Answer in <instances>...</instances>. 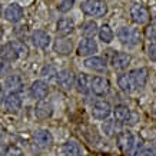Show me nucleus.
Listing matches in <instances>:
<instances>
[{
  "label": "nucleus",
  "mask_w": 156,
  "mask_h": 156,
  "mask_svg": "<svg viewBox=\"0 0 156 156\" xmlns=\"http://www.w3.org/2000/svg\"><path fill=\"white\" fill-rule=\"evenodd\" d=\"M0 16H2V5H0Z\"/></svg>",
  "instance_id": "obj_41"
},
{
  "label": "nucleus",
  "mask_w": 156,
  "mask_h": 156,
  "mask_svg": "<svg viewBox=\"0 0 156 156\" xmlns=\"http://www.w3.org/2000/svg\"><path fill=\"white\" fill-rule=\"evenodd\" d=\"M151 14H149V10L142 5H133L130 7V19H132L133 23L136 24H145L149 20Z\"/></svg>",
  "instance_id": "obj_7"
},
{
  "label": "nucleus",
  "mask_w": 156,
  "mask_h": 156,
  "mask_svg": "<svg viewBox=\"0 0 156 156\" xmlns=\"http://www.w3.org/2000/svg\"><path fill=\"white\" fill-rule=\"evenodd\" d=\"M118 39L125 46H136L140 42V32L137 29H130L123 26L118 30Z\"/></svg>",
  "instance_id": "obj_3"
},
{
  "label": "nucleus",
  "mask_w": 156,
  "mask_h": 156,
  "mask_svg": "<svg viewBox=\"0 0 156 156\" xmlns=\"http://www.w3.org/2000/svg\"><path fill=\"white\" fill-rule=\"evenodd\" d=\"M13 43V48L17 53L19 57H27L29 56V48L24 44L23 42H12Z\"/></svg>",
  "instance_id": "obj_29"
},
{
  "label": "nucleus",
  "mask_w": 156,
  "mask_h": 156,
  "mask_svg": "<svg viewBox=\"0 0 156 156\" xmlns=\"http://www.w3.org/2000/svg\"><path fill=\"white\" fill-rule=\"evenodd\" d=\"M34 142L39 147H42V149H48L53 145V135L50 130L48 129H40L36 132L34 135Z\"/></svg>",
  "instance_id": "obj_15"
},
{
  "label": "nucleus",
  "mask_w": 156,
  "mask_h": 156,
  "mask_svg": "<svg viewBox=\"0 0 156 156\" xmlns=\"http://www.w3.org/2000/svg\"><path fill=\"white\" fill-rule=\"evenodd\" d=\"M57 83L60 86L62 89L65 90H70L73 86H75V80H76V76L75 73L69 69H63V70L57 72Z\"/></svg>",
  "instance_id": "obj_10"
},
{
  "label": "nucleus",
  "mask_w": 156,
  "mask_h": 156,
  "mask_svg": "<svg viewBox=\"0 0 156 156\" xmlns=\"http://www.w3.org/2000/svg\"><path fill=\"white\" fill-rule=\"evenodd\" d=\"M152 149H153V152H155V155H156V142H155V145H153V147H152Z\"/></svg>",
  "instance_id": "obj_40"
},
{
  "label": "nucleus",
  "mask_w": 156,
  "mask_h": 156,
  "mask_svg": "<svg viewBox=\"0 0 156 156\" xmlns=\"http://www.w3.org/2000/svg\"><path fill=\"white\" fill-rule=\"evenodd\" d=\"M2 37H3V29L0 27V40H2Z\"/></svg>",
  "instance_id": "obj_39"
},
{
  "label": "nucleus",
  "mask_w": 156,
  "mask_h": 156,
  "mask_svg": "<svg viewBox=\"0 0 156 156\" xmlns=\"http://www.w3.org/2000/svg\"><path fill=\"white\" fill-rule=\"evenodd\" d=\"M3 136H5V132H3V128L0 126V140L3 139Z\"/></svg>",
  "instance_id": "obj_38"
},
{
  "label": "nucleus",
  "mask_w": 156,
  "mask_h": 156,
  "mask_svg": "<svg viewBox=\"0 0 156 156\" xmlns=\"http://www.w3.org/2000/svg\"><path fill=\"white\" fill-rule=\"evenodd\" d=\"M40 75H42L43 79H48V80H53V79H56L57 77V70L55 69L53 66L48 65V66H44L40 72Z\"/></svg>",
  "instance_id": "obj_28"
},
{
  "label": "nucleus",
  "mask_w": 156,
  "mask_h": 156,
  "mask_svg": "<svg viewBox=\"0 0 156 156\" xmlns=\"http://www.w3.org/2000/svg\"><path fill=\"white\" fill-rule=\"evenodd\" d=\"M5 86L10 92H14V93H19L20 90L23 89V80L19 75H9L5 80Z\"/></svg>",
  "instance_id": "obj_21"
},
{
  "label": "nucleus",
  "mask_w": 156,
  "mask_h": 156,
  "mask_svg": "<svg viewBox=\"0 0 156 156\" xmlns=\"http://www.w3.org/2000/svg\"><path fill=\"white\" fill-rule=\"evenodd\" d=\"M23 7L19 6L17 3H10L5 10V17L10 23H19L20 20L23 19Z\"/></svg>",
  "instance_id": "obj_11"
},
{
  "label": "nucleus",
  "mask_w": 156,
  "mask_h": 156,
  "mask_svg": "<svg viewBox=\"0 0 156 156\" xmlns=\"http://www.w3.org/2000/svg\"><path fill=\"white\" fill-rule=\"evenodd\" d=\"M73 5H75V0H62L59 6H57V10L60 13H67L73 7Z\"/></svg>",
  "instance_id": "obj_30"
},
{
  "label": "nucleus",
  "mask_w": 156,
  "mask_h": 156,
  "mask_svg": "<svg viewBox=\"0 0 156 156\" xmlns=\"http://www.w3.org/2000/svg\"><path fill=\"white\" fill-rule=\"evenodd\" d=\"M5 98H6L5 90H3V87L0 86V105H2V103H5Z\"/></svg>",
  "instance_id": "obj_36"
},
{
  "label": "nucleus",
  "mask_w": 156,
  "mask_h": 156,
  "mask_svg": "<svg viewBox=\"0 0 156 156\" xmlns=\"http://www.w3.org/2000/svg\"><path fill=\"white\" fill-rule=\"evenodd\" d=\"M75 30V22L69 17H62L56 23V32L60 36H67Z\"/></svg>",
  "instance_id": "obj_19"
},
{
  "label": "nucleus",
  "mask_w": 156,
  "mask_h": 156,
  "mask_svg": "<svg viewBox=\"0 0 156 156\" xmlns=\"http://www.w3.org/2000/svg\"><path fill=\"white\" fill-rule=\"evenodd\" d=\"M90 80H92V77L86 75V73H82L76 77L75 80V86H76V90L82 93V95H86V93H89L90 92Z\"/></svg>",
  "instance_id": "obj_22"
},
{
  "label": "nucleus",
  "mask_w": 156,
  "mask_h": 156,
  "mask_svg": "<svg viewBox=\"0 0 156 156\" xmlns=\"http://www.w3.org/2000/svg\"><path fill=\"white\" fill-rule=\"evenodd\" d=\"M113 125H115L113 120H105L103 130L106 132V135H112V132H113Z\"/></svg>",
  "instance_id": "obj_34"
},
{
  "label": "nucleus",
  "mask_w": 156,
  "mask_h": 156,
  "mask_svg": "<svg viewBox=\"0 0 156 156\" xmlns=\"http://www.w3.org/2000/svg\"><path fill=\"white\" fill-rule=\"evenodd\" d=\"M98 36H99V39L103 43L109 44V43H112V40H113L115 33L109 24H103V26H100L99 30H98Z\"/></svg>",
  "instance_id": "obj_26"
},
{
  "label": "nucleus",
  "mask_w": 156,
  "mask_h": 156,
  "mask_svg": "<svg viewBox=\"0 0 156 156\" xmlns=\"http://www.w3.org/2000/svg\"><path fill=\"white\" fill-rule=\"evenodd\" d=\"M6 149H7V146L0 143V156H5L6 155Z\"/></svg>",
  "instance_id": "obj_37"
},
{
  "label": "nucleus",
  "mask_w": 156,
  "mask_h": 156,
  "mask_svg": "<svg viewBox=\"0 0 156 156\" xmlns=\"http://www.w3.org/2000/svg\"><path fill=\"white\" fill-rule=\"evenodd\" d=\"M147 56L153 62H156V43H151L147 48Z\"/></svg>",
  "instance_id": "obj_33"
},
{
  "label": "nucleus",
  "mask_w": 156,
  "mask_h": 156,
  "mask_svg": "<svg viewBox=\"0 0 156 156\" xmlns=\"http://www.w3.org/2000/svg\"><path fill=\"white\" fill-rule=\"evenodd\" d=\"M118 86L120 87V90H122V92H125V93H132L133 90H135V85H133V82H132V79H130L129 73L119 75V77H118Z\"/></svg>",
  "instance_id": "obj_25"
},
{
  "label": "nucleus",
  "mask_w": 156,
  "mask_h": 156,
  "mask_svg": "<svg viewBox=\"0 0 156 156\" xmlns=\"http://www.w3.org/2000/svg\"><path fill=\"white\" fill-rule=\"evenodd\" d=\"M155 115H156V108H155Z\"/></svg>",
  "instance_id": "obj_42"
},
{
  "label": "nucleus",
  "mask_w": 156,
  "mask_h": 156,
  "mask_svg": "<svg viewBox=\"0 0 156 156\" xmlns=\"http://www.w3.org/2000/svg\"><path fill=\"white\" fill-rule=\"evenodd\" d=\"M98 50H99V48H98V43H96L95 39H85L77 46V55L79 56H85V57L95 56Z\"/></svg>",
  "instance_id": "obj_9"
},
{
  "label": "nucleus",
  "mask_w": 156,
  "mask_h": 156,
  "mask_svg": "<svg viewBox=\"0 0 156 156\" xmlns=\"http://www.w3.org/2000/svg\"><path fill=\"white\" fill-rule=\"evenodd\" d=\"M112 113V106L106 100H98L92 106V116L96 120H106Z\"/></svg>",
  "instance_id": "obj_5"
},
{
  "label": "nucleus",
  "mask_w": 156,
  "mask_h": 156,
  "mask_svg": "<svg viewBox=\"0 0 156 156\" xmlns=\"http://www.w3.org/2000/svg\"><path fill=\"white\" fill-rule=\"evenodd\" d=\"M34 115H36V118L40 119V120H46V119H49L53 115L52 103L46 99L39 100L37 103H36V106H34Z\"/></svg>",
  "instance_id": "obj_12"
},
{
  "label": "nucleus",
  "mask_w": 156,
  "mask_h": 156,
  "mask_svg": "<svg viewBox=\"0 0 156 156\" xmlns=\"http://www.w3.org/2000/svg\"><path fill=\"white\" fill-rule=\"evenodd\" d=\"M53 49H55V52H56L57 55H69V53L73 50V43H72L70 39L60 37L55 42Z\"/></svg>",
  "instance_id": "obj_20"
},
{
  "label": "nucleus",
  "mask_w": 156,
  "mask_h": 156,
  "mask_svg": "<svg viewBox=\"0 0 156 156\" xmlns=\"http://www.w3.org/2000/svg\"><path fill=\"white\" fill-rule=\"evenodd\" d=\"M22 105H23V99H22L20 93L10 92L5 98V106L9 112H17L19 109H22Z\"/></svg>",
  "instance_id": "obj_17"
},
{
  "label": "nucleus",
  "mask_w": 156,
  "mask_h": 156,
  "mask_svg": "<svg viewBox=\"0 0 156 156\" xmlns=\"http://www.w3.org/2000/svg\"><path fill=\"white\" fill-rule=\"evenodd\" d=\"M0 59L5 62H14L19 59V56H17V53H16V50H14L13 48V43H6V44H3L2 48H0Z\"/></svg>",
  "instance_id": "obj_23"
},
{
  "label": "nucleus",
  "mask_w": 156,
  "mask_h": 156,
  "mask_svg": "<svg viewBox=\"0 0 156 156\" xmlns=\"http://www.w3.org/2000/svg\"><path fill=\"white\" fill-rule=\"evenodd\" d=\"M110 90V83L106 77H102V76H95L92 77L90 80V92H93V95L99 96V98H103L109 93Z\"/></svg>",
  "instance_id": "obj_4"
},
{
  "label": "nucleus",
  "mask_w": 156,
  "mask_h": 156,
  "mask_svg": "<svg viewBox=\"0 0 156 156\" xmlns=\"http://www.w3.org/2000/svg\"><path fill=\"white\" fill-rule=\"evenodd\" d=\"M118 146L119 149L129 156L136 155V145H135V136L129 130H122L118 135Z\"/></svg>",
  "instance_id": "obj_2"
},
{
  "label": "nucleus",
  "mask_w": 156,
  "mask_h": 156,
  "mask_svg": "<svg viewBox=\"0 0 156 156\" xmlns=\"http://www.w3.org/2000/svg\"><path fill=\"white\" fill-rule=\"evenodd\" d=\"M30 40L33 43L34 48L37 49H48L50 46V43H52V37H50V34L48 32H44V30H34L32 36H30Z\"/></svg>",
  "instance_id": "obj_6"
},
{
  "label": "nucleus",
  "mask_w": 156,
  "mask_h": 156,
  "mask_svg": "<svg viewBox=\"0 0 156 156\" xmlns=\"http://www.w3.org/2000/svg\"><path fill=\"white\" fill-rule=\"evenodd\" d=\"M98 30H99V26L95 20H89L83 24L82 27V34L85 36V39H93L95 34H98Z\"/></svg>",
  "instance_id": "obj_27"
},
{
  "label": "nucleus",
  "mask_w": 156,
  "mask_h": 156,
  "mask_svg": "<svg viewBox=\"0 0 156 156\" xmlns=\"http://www.w3.org/2000/svg\"><path fill=\"white\" fill-rule=\"evenodd\" d=\"M112 112H113V118H115V122L119 123V125H125V123H128L130 120V109L128 106H125V105H116L113 109H112Z\"/></svg>",
  "instance_id": "obj_16"
},
{
  "label": "nucleus",
  "mask_w": 156,
  "mask_h": 156,
  "mask_svg": "<svg viewBox=\"0 0 156 156\" xmlns=\"http://www.w3.org/2000/svg\"><path fill=\"white\" fill-rule=\"evenodd\" d=\"M62 149L66 156H83V149L76 140H67Z\"/></svg>",
  "instance_id": "obj_24"
},
{
  "label": "nucleus",
  "mask_w": 156,
  "mask_h": 156,
  "mask_svg": "<svg viewBox=\"0 0 156 156\" xmlns=\"http://www.w3.org/2000/svg\"><path fill=\"white\" fill-rule=\"evenodd\" d=\"M49 95V86L44 80H34L30 86V96L34 100H43Z\"/></svg>",
  "instance_id": "obj_8"
},
{
  "label": "nucleus",
  "mask_w": 156,
  "mask_h": 156,
  "mask_svg": "<svg viewBox=\"0 0 156 156\" xmlns=\"http://www.w3.org/2000/svg\"><path fill=\"white\" fill-rule=\"evenodd\" d=\"M5 156H23V151H22L19 146L12 145V146H7Z\"/></svg>",
  "instance_id": "obj_31"
},
{
  "label": "nucleus",
  "mask_w": 156,
  "mask_h": 156,
  "mask_svg": "<svg viewBox=\"0 0 156 156\" xmlns=\"http://www.w3.org/2000/svg\"><path fill=\"white\" fill-rule=\"evenodd\" d=\"M146 36L149 40H156V23L151 24V26L146 29Z\"/></svg>",
  "instance_id": "obj_32"
},
{
  "label": "nucleus",
  "mask_w": 156,
  "mask_h": 156,
  "mask_svg": "<svg viewBox=\"0 0 156 156\" xmlns=\"http://www.w3.org/2000/svg\"><path fill=\"white\" fill-rule=\"evenodd\" d=\"M136 156H156L152 147H143L136 153Z\"/></svg>",
  "instance_id": "obj_35"
},
{
  "label": "nucleus",
  "mask_w": 156,
  "mask_h": 156,
  "mask_svg": "<svg viewBox=\"0 0 156 156\" xmlns=\"http://www.w3.org/2000/svg\"><path fill=\"white\" fill-rule=\"evenodd\" d=\"M110 63H112V66H113L116 70H125V69L130 65V56L125 52H118L112 56Z\"/></svg>",
  "instance_id": "obj_18"
},
{
  "label": "nucleus",
  "mask_w": 156,
  "mask_h": 156,
  "mask_svg": "<svg viewBox=\"0 0 156 156\" xmlns=\"http://www.w3.org/2000/svg\"><path fill=\"white\" fill-rule=\"evenodd\" d=\"M129 76L132 79L133 85H135V89H142L143 86L146 85L147 82V69L145 67H139V69H133V70L129 72Z\"/></svg>",
  "instance_id": "obj_13"
},
{
  "label": "nucleus",
  "mask_w": 156,
  "mask_h": 156,
  "mask_svg": "<svg viewBox=\"0 0 156 156\" xmlns=\"http://www.w3.org/2000/svg\"><path fill=\"white\" fill-rule=\"evenodd\" d=\"M85 67L89 69V70H92V72L102 73V72H105L108 69V63H106V60H105L103 57L96 56L95 55V56H90L85 60Z\"/></svg>",
  "instance_id": "obj_14"
},
{
  "label": "nucleus",
  "mask_w": 156,
  "mask_h": 156,
  "mask_svg": "<svg viewBox=\"0 0 156 156\" xmlns=\"http://www.w3.org/2000/svg\"><path fill=\"white\" fill-rule=\"evenodd\" d=\"M80 9L83 13L92 17H102L108 13V5L103 0H85L82 2Z\"/></svg>",
  "instance_id": "obj_1"
}]
</instances>
